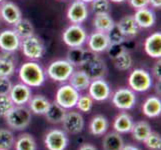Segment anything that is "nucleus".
I'll list each match as a JSON object with an SVG mask.
<instances>
[{
    "mask_svg": "<svg viewBox=\"0 0 161 150\" xmlns=\"http://www.w3.org/2000/svg\"><path fill=\"white\" fill-rule=\"evenodd\" d=\"M18 76L21 82L29 87H39L46 80V72L42 66L32 60L20 66Z\"/></svg>",
    "mask_w": 161,
    "mask_h": 150,
    "instance_id": "obj_1",
    "label": "nucleus"
},
{
    "mask_svg": "<svg viewBox=\"0 0 161 150\" xmlns=\"http://www.w3.org/2000/svg\"><path fill=\"white\" fill-rule=\"evenodd\" d=\"M80 68L91 80L104 78V76L107 74V66L105 61L97 53L91 52L90 50L87 51L85 60L83 61Z\"/></svg>",
    "mask_w": 161,
    "mask_h": 150,
    "instance_id": "obj_2",
    "label": "nucleus"
},
{
    "mask_svg": "<svg viewBox=\"0 0 161 150\" xmlns=\"http://www.w3.org/2000/svg\"><path fill=\"white\" fill-rule=\"evenodd\" d=\"M7 125L13 130H24L31 122V111L24 105H14L8 114L5 116Z\"/></svg>",
    "mask_w": 161,
    "mask_h": 150,
    "instance_id": "obj_3",
    "label": "nucleus"
},
{
    "mask_svg": "<svg viewBox=\"0 0 161 150\" xmlns=\"http://www.w3.org/2000/svg\"><path fill=\"white\" fill-rule=\"evenodd\" d=\"M20 48L23 55L29 60L36 61L43 57L45 53V45L40 37L35 34L21 40Z\"/></svg>",
    "mask_w": 161,
    "mask_h": 150,
    "instance_id": "obj_4",
    "label": "nucleus"
},
{
    "mask_svg": "<svg viewBox=\"0 0 161 150\" xmlns=\"http://www.w3.org/2000/svg\"><path fill=\"white\" fill-rule=\"evenodd\" d=\"M153 80L151 74L145 69L136 68L131 71L128 77V85L134 92H146L151 88Z\"/></svg>",
    "mask_w": 161,
    "mask_h": 150,
    "instance_id": "obj_5",
    "label": "nucleus"
},
{
    "mask_svg": "<svg viewBox=\"0 0 161 150\" xmlns=\"http://www.w3.org/2000/svg\"><path fill=\"white\" fill-rule=\"evenodd\" d=\"M75 68L67 60H55L49 64L46 70V75L50 79L57 82L68 81L70 75L73 73Z\"/></svg>",
    "mask_w": 161,
    "mask_h": 150,
    "instance_id": "obj_6",
    "label": "nucleus"
},
{
    "mask_svg": "<svg viewBox=\"0 0 161 150\" xmlns=\"http://www.w3.org/2000/svg\"><path fill=\"white\" fill-rule=\"evenodd\" d=\"M87 32L80 24H71L63 31V42L70 47H81L87 40Z\"/></svg>",
    "mask_w": 161,
    "mask_h": 150,
    "instance_id": "obj_7",
    "label": "nucleus"
},
{
    "mask_svg": "<svg viewBox=\"0 0 161 150\" xmlns=\"http://www.w3.org/2000/svg\"><path fill=\"white\" fill-rule=\"evenodd\" d=\"M79 92L70 84H64L58 88L55 94V102L64 109H72L76 106L79 98Z\"/></svg>",
    "mask_w": 161,
    "mask_h": 150,
    "instance_id": "obj_8",
    "label": "nucleus"
},
{
    "mask_svg": "<svg viewBox=\"0 0 161 150\" xmlns=\"http://www.w3.org/2000/svg\"><path fill=\"white\" fill-rule=\"evenodd\" d=\"M112 103L116 108L120 110L132 109L136 103V94L130 88H119L113 93Z\"/></svg>",
    "mask_w": 161,
    "mask_h": 150,
    "instance_id": "obj_9",
    "label": "nucleus"
},
{
    "mask_svg": "<svg viewBox=\"0 0 161 150\" xmlns=\"http://www.w3.org/2000/svg\"><path fill=\"white\" fill-rule=\"evenodd\" d=\"M44 144L47 150H65L68 145V137L63 130L52 129L46 133Z\"/></svg>",
    "mask_w": 161,
    "mask_h": 150,
    "instance_id": "obj_10",
    "label": "nucleus"
},
{
    "mask_svg": "<svg viewBox=\"0 0 161 150\" xmlns=\"http://www.w3.org/2000/svg\"><path fill=\"white\" fill-rule=\"evenodd\" d=\"M61 123L63 126V131L69 134H78L84 128V118L76 111L66 112Z\"/></svg>",
    "mask_w": 161,
    "mask_h": 150,
    "instance_id": "obj_11",
    "label": "nucleus"
},
{
    "mask_svg": "<svg viewBox=\"0 0 161 150\" xmlns=\"http://www.w3.org/2000/svg\"><path fill=\"white\" fill-rule=\"evenodd\" d=\"M88 15H89V11H88L87 4L79 0H75L72 2L66 12V16L72 24L83 23L87 20Z\"/></svg>",
    "mask_w": 161,
    "mask_h": 150,
    "instance_id": "obj_12",
    "label": "nucleus"
},
{
    "mask_svg": "<svg viewBox=\"0 0 161 150\" xmlns=\"http://www.w3.org/2000/svg\"><path fill=\"white\" fill-rule=\"evenodd\" d=\"M88 94L95 101H105L111 95V88L104 78L91 80L88 87Z\"/></svg>",
    "mask_w": 161,
    "mask_h": 150,
    "instance_id": "obj_13",
    "label": "nucleus"
},
{
    "mask_svg": "<svg viewBox=\"0 0 161 150\" xmlns=\"http://www.w3.org/2000/svg\"><path fill=\"white\" fill-rule=\"evenodd\" d=\"M87 45L91 52L94 53H101L106 51L110 42L108 40L107 34L100 31H94L87 37Z\"/></svg>",
    "mask_w": 161,
    "mask_h": 150,
    "instance_id": "obj_14",
    "label": "nucleus"
},
{
    "mask_svg": "<svg viewBox=\"0 0 161 150\" xmlns=\"http://www.w3.org/2000/svg\"><path fill=\"white\" fill-rule=\"evenodd\" d=\"M21 39L12 29H4L0 32V48L2 51L13 53L20 48Z\"/></svg>",
    "mask_w": 161,
    "mask_h": 150,
    "instance_id": "obj_15",
    "label": "nucleus"
},
{
    "mask_svg": "<svg viewBox=\"0 0 161 150\" xmlns=\"http://www.w3.org/2000/svg\"><path fill=\"white\" fill-rule=\"evenodd\" d=\"M0 15H1L2 21L10 25H13L22 18L20 8L11 1H3L0 3Z\"/></svg>",
    "mask_w": 161,
    "mask_h": 150,
    "instance_id": "obj_16",
    "label": "nucleus"
},
{
    "mask_svg": "<svg viewBox=\"0 0 161 150\" xmlns=\"http://www.w3.org/2000/svg\"><path fill=\"white\" fill-rule=\"evenodd\" d=\"M32 96V92L29 86L23 83H17L12 86L9 92V97L12 100L14 105H24L28 103Z\"/></svg>",
    "mask_w": 161,
    "mask_h": 150,
    "instance_id": "obj_17",
    "label": "nucleus"
},
{
    "mask_svg": "<svg viewBox=\"0 0 161 150\" xmlns=\"http://www.w3.org/2000/svg\"><path fill=\"white\" fill-rule=\"evenodd\" d=\"M144 51L149 57L160 59L161 57V33L154 32L144 41Z\"/></svg>",
    "mask_w": 161,
    "mask_h": 150,
    "instance_id": "obj_18",
    "label": "nucleus"
},
{
    "mask_svg": "<svg viewBox=\"0 0 161 150\" xmlns=\"http://www.w3.org/2000/svg\"><path fill=\"white\" fill-rule=\"evenodd\" d=\"M133 17H134L139 28H150L156 21V16H155L154 11L149 9L148 7L136 9Z\"/></svg>",
    "mask_w": 161,
    "mask_h": 150,
    "instance_id": "obj_19",
    "label": "nucleus"
},
{
    "mask_svg": "<svg viewBox=\"0 0 161 150\" xmlns=\"http://www.w3.org/2000/svg\"><path fill=\"white\" fill-rule=\"evenodd\" d=\"M16 69V59L13 53L2 51L0 53V77H10Z\"/></svg>",
    "mask_w": 161,
    "mask_h": 150,
    "instance_id": "obj_20",
    "label": "nucleus"
},
{
    "mask_svg": "<svg viewBox=\"0 0 161 150\" xmlns=\"http://www.w3.org/2000/svg\"><path fill=\"white\" fill-rule=\"evenodd\" d=\"M120 30L123 33V35L126 37V39H131L138 35L139 33V26L137 25L136 21L133 17V15H126L122 17L120 21L117 23Z\"/></svg>",
    "mask_w": 161,
    "mask_h": 150,
    "instance_id": "obj_21",
    "label": "nucleus"
},
{
    "mask_svg": "<svg viewBox=\"0 0 161 150\" xmlns=\"http://www.w3.org/2000/svg\"><path fill=\"white\" fill-rule=\"evenodd\" d=\"M68 81H69V84L72 87L75 88L78 92H80V91H84L88 89L91 79L87 76V74L84 71L78 69V70L73 71V73L70 75Z\"/></svg>",
    "mask_w": 161,
    "mask_h": 150,
    "instance_id": "obj_22",
    "label": "nucleus"
},
{
    "mask_svg": "<svg viewBox=\"0 0 161 150\" xmlns=\"http://www.w3.org/2000/svg\"><path fill=\"white\" fill-rule=\"evenodd\" d=\"M134 124L131 116L127 112H121L115 117L113 121V128L119 134H126L131 131Z\"/></svg>",
    "mask_w": 161,
    "mask_h": 150,
    "instance_id": "obj_23",
    "label": "nucleus"
},
{
    "mask_svg": "<svg viewBox=\"0 0 161 150\" xmlns=\"http://www.w3.org/2000/svg\"><path fill=\"white\" fill-rule=\"evenodd\" d=\"M142 112L148 118L158 117L161 113V100L159 97H148L142 105Z\"/></svg>",
    "mask_w": 161,
    "mask_h": 150,
    "instance_id": "obj_24",
    "label": "nucleus"
},
{
    "mask_svg": "<svg viewBox=\"0 0 161 150\" xmlns=\"http://www.w3.org/2000/svg\"><path fill=\"white\" fill-rule=\"evenodd\" d=\"M66 112H67L66 109L61 107L59 104H57L54 101V102H50V105H49V107L44 115H45L46 120L49 123L59 124L62 122Z\"/></svg>",
    "mask_w": 161,
    "mask_h": 150,
    "instance_id": "obj_25",
    "label": "nucleus"
},
{
    "mask_svg": "<svg viewBox=\"0 0 161 150\" xmlns=\"http://www.w3.org/2000/svg\"><path fill=\"white\" fill-rule=\"evenodd\" d=\"M109 123L107 118L103 115H95L89 123V131L92 135L102 136L106 134Z\"/></svg>",
    "mask_w": 161,
    "mask_h": 150,
    "instance_id": "obj_26",
    "label": "nucleus"
},
{
    "mask_svg": "<svg viewBox=\"0 0 161 150\" xmlns=\"http://www.w3.org/2000/svg\"><path fill=\"white\" fill-rule=\"evenodd\" d=\"M102 147L104 150H122L124 146V140L121 134L117 132H109L104 134Z\"/></svg>",
    "mask_w": 161,
    "mask_h": 150,
    "instance_id": "obj_27",
    "label": "nucleus"
},
{
    "mask_svg": "<svg viewBox=\"0 0 161 150\" xmlns=\"http://www.w3.org/2000/svg\"><path fill=\"white\" fill-rule=\"evenodd\" d=\"M28 104L29 110L31 112L39 115H44L47 111L49 105H50V101L43 95H34L31 96Z\"/></svg>",
    "mask_w": 161,
    "mask_h": 150,
    "instance_id": "obj_28",
    "label": "nucleus"
},
{
    "mask_svg": "<svg viewBox=\"0 0 161 150\" xmlns=\"http://www.w3.org/2000/svg\"><path fill=\"white\" fill-rule=\"evenodd\" d=\"M132 133L133 139L138 142H144V140L148 137V135L152 132L150 124L146 121H138L133 124L132 129L130 131Z\"/></svg>",
    "mask_w": 161,
    "mask_h": 150,
    "instance_id": "obj_29",
    "label": "nucleus"
},
{
    "mask_svg": "<svg viewBox=\"0 0 161 150\" xmlns=\"http://www.w3.org/2000/svg\"><path fill=\"white\" fill-rule=\"evenodd\" d=\"M12 30L16 33V35L21 40L24 39V38L34 35V27H33V24L28 19L25 18H21L16 23H14Z\"/></svg>",
    "mask_w": 161,
    "mask_h": 150,
    "instance_id": "obj_30",
    "label": "nucleus"
},
{
    "mask_svg": "<svg viewBox=\"0 0 161 150\" xmlns=\"http://www.w3.org/2000/svg\"><path fill=\"white\" fill-rule=\"evenodd\" d=\"M88 50L83 49L81 47H70L67 51V60L68 62L73 66V67H80L82 65L83 61L85 60Z\"/></svg>",
    "mask_w": 161,
    "mask_h": 150,
    "instance_id": "obj_31",
    "label": "nucleus"
},
{
    "mask_svg": "<svg viewBox=\"0 0 161 150\" xmlns=\"http://www.w3.org/2000/svg\"><path fill=\"white\" fill-rule=\"evenodd\" d=\"M114 21L111 18L110 14H99L93 18V27L96 31L107 33L114 25Z\"/></svg>",
    "mask_w": 161,
    "mask_h": 150,
    "instance_id": "obj_32",
    "label": "nucleus"
},
{
    "mask_svg": "<svg viewBox=\"0 0 161 150\" xmlns=\"http://www.w3.org/2000/svg\"><path fill=\"white\" fill-rule=\"evenodd\" d=\"M112 62H113L114 67L117 70L127 71L132 67L133 59L128 50H125V51L123 53H121L119 56L112 59Z\"/></svg>",
    "mask_w": 161,
    "mask_h": 150,
    "instance_id": "obj_33",
    "label": "nucleus"
},
{
    "mask_svg": "<svg viewBox=\"0 0 161 150\" xmlns=\"http://www.w3.org/2000/svg\"><path fill=\"white\" fill-rule=\"evenodd\" d=\"M14 143L15 150H36L37 148L34 137L28 133L20 135Z\"/></svg>",
    "mask_w": 161,
    "mask_h": 150,
    "instance_id": "obj_34",
    "label": "nucleus"
},
{
    "mask_svg": "<svg viewBox=\"0 0 161 150\" xmlns=\"http://www.w3.org/2000/svg\"><path fill=\"white\" fill-rule=\"evenodd\" d=\"M15 138L8 129L0 128V150H10L13 147Z\"/></svg>",
    "mask_w": 161,
    "mask_h": 150,
    "instance_id": "obj_35",
    "label": "nucleus"
},
{
    "mask_svg": "<svg viewBox=\"0 0 161 150\" xmlns=\"http://www.w3.org/2000/svg\"><path fill=\"white\" fill-rule=\"evenodd\" d=\"M91 11L94 15L110 14V1L109 0H93L91 2Z\"/></svg>",
    "mask_w": 161,
    "mask_h": 150,
    "instance_id": "obj_36",
    "label": "nucleus"
},
{
    "mask_svg": "<svg viewBox=\"0 0 161 150\" xmlns=\"http://www.w3.org/2000/svg\"><path fill=\"white\" fill-rule=\"evenodd\" d=\"M106 34L110 44H122L126 40V37L123 35V33H122L117 24H114L112 28Z\"/></svg>",
    "mask_w": 161,
    "mask_h": 150,
    "instance_id": "obj_37",
    "label": "nucleus"
},
{
    "mask_svg": "<svg viewBox=\"0 0 161 150\" xmlns=\"http://www.w3.org/2000/svg\"><path fill=\"white\" fill-rule=\"evenodd\" d=\"M93 102H94V100L90 97L89 94L79 95V98L77 100L75 107L79 111H81V112L88 113V112H90L93 107Z\"/></svg>",
    "mask_w": 161,
    "mask_h": 150,
    "instance_id": "obj_38",
    "label": "nucleus"
},
{
    "mask_svg": "<svg viewBox=\"0 0 161 150\" xmlns=\"http://www.w3.org/2000/svg\"><path fill=\"white\" fill-rule=\"evenodd\" d=\"M145 146L149 150H160L161 149V137L158 133L151 132L148 137L144 140Z\"/></svg>",
    "mask_w": 161,
    "mask_h": 150,
    "instance_id": "obj_39",
    "label": "nucleus"
},
{
    "mask_svg": "<svg viewBox=\"0 0 161 150\" xmlns=\"http://www.w3.org/2000/svg\"><path fill=\"white\" fill-rule=\"evenodd\" d=\"M14 107V103L9 95L0 94V117H5L9 111Z\"/></svg>",
    "mask_w": 161,
    "mask_h": 150,
    "instance_id": "obj_40",
    "label": "nucleus"
},
{
    "mask_svg": "<svg viewBox=\"0 0 161 150\" xmlns=\"http://www.w3.org/2000/svg\"><path fill=\"white\" fill-rule=\"evenodd\" d=\"M126 50V48L124 47L123 43L122 44H110L107 48V53H108V56L111 58V59H114L121 53H123Z\"/></svg>",
    "mask_w": 161,
    "mask_h": 150,
    "instance_id": "obj_41",
    "label": "nucleus"
},
{
    "mask_svg": "<svg viewBox=\"0 0 161 150\" xmlns=\"http://www.w3.org/2000/svg\"><path fill=\"white\" fill-rule=\"evenodd\" d=\"M13 84L9 77H0V94L9 95V92L12 88Z\"/></svg>",
    "mask_w": 161,
    "mask_h": 150,
    "instance_id": "obj_42",
    "label": "nucleus"
},
{
    "mask_svg": "<svg viewBox=\"0 0 161 150\" xmlns=\"http://www.w3.org/2000/svg\"><path fill=\"white\" fill-rule=\"evenodd\" d=\"M127 1H128L130 6L135 10L148 7L149 5V0H127Z\"/></svg>",
    "mask_w": 161,
    "mask_h": 150,
    "instance_id": "obj_43",
    "label": "nucleus"
},
{
    "mask_svg": "<svg viewBox=\"0 0 161 150\" xmlns=\"http://www.w3.org/2000/svg\"><path fill=\"white\" fill-rule=\"evenodd\" d=\"M152 75L157 82H160L161 79V61L160 59H157V61L155 62L153 68H152Z\"/></svg>",
    "mask_w": 161,
    "mask_h": 150,
    "instance_id": "obj_44",
    "label": "nucleus"
},
{
    "mask_svg": "<svg viewBox=\"0 0 161 150\" xmlns=\"http://www.w3.org/2000/svg\"><path fill=\"white\" fill-rule=\"evenodd\" d=\"M149 5L155 9H159L161 7V0H149Z\"/></svg>",
    "mask_w": 161,
    "mask_h": 150,
    "instance_id": "obj_45",
    "label": "nucleus"
},
{
    "mask_svg": "<svg viewBox=\"0 0 161 150\" xmlns=\"http://www.w3.org/2000/svg\"><path fill=\"white\" fill-rule=\"evenodd\" d=\"M78 150H97V149L95 146H93L92 144L85 143V144H83L82 146H80V148Z\"/></svg>",
    "mask_w": 161,
    "mask_h": 150,
    "instance_id": "obj_46",
    "label": "nucleus"
},
{
    "mask_svg": "<svg viewBox=\"0 0 161 150\" xmlns=\"http://www.w3.org/2000/svg\"><path fill=\"white\" fill-rule=\"evenodd\" d=\"M122 150H140L138 147L134 146V145H130V144H127V145H124Z\"/></svg>",
    "mask_w": 161,
    "mask_h": 150,
    "instance_id": "obj_47",
    "label": "nucleus"
},
{
    "mask_svg": "<svg viewBox=\"0 0 161 150\" xmlns=\"http://www.w3.org/2000/svg\"><path fill=\"white\" fill-rule=\"evenodd\" d=\"M109 1H111V2H114V3H122V2L126 1V0H109Z\"/></svg>",
    "mask_w": 161,
    "mask_h": 150,
    "instance_id": "obj_48",
    "label": "nucleus"
},
{
    "mask_svg": "<svg viewBox=\"0 0 161 150\" xmlns=\"http://www.w3.org/2000/svg\"><path fill=\"white\" fill-rule=\"evenodd\" d=\"M79 1H82V2H84V3H91L93 0H79Z\"/></svg>",
    "mask_w": 161,
    "mask_h": 150,
    "instance_id": "obj_49",
    "label": "nucleus"
},
{
    "mask_svg": "<svg viewBox=\"0 0 161 150\" xmlns=\"http://www.w3.org/2000/svg\"><path fill=\"white\" fill-rule=\"evenodd\" d=\"M2 23V18H1V15H0V25H1Z\"/></svg>",
    "mask_w": 161,
    "mask_h": 150,
    "instance_id": "obj_50",
    "label": "nucleus"
},
{
    "mask_svg": "<svg viewBox=\"0 0 161 150\" xmlns=\"http://www.w3.org/2000/svg\"><path fill=\"white\" fill-rule=\"evenodd\" d=\"M3 1H4V0H0V3H2Z\"/></svg>",
    "mask_w": 161,
    "mask_h": 150,
    "instance_id": "obj_51",
    "label": "nucleus"
}]
</instances>
